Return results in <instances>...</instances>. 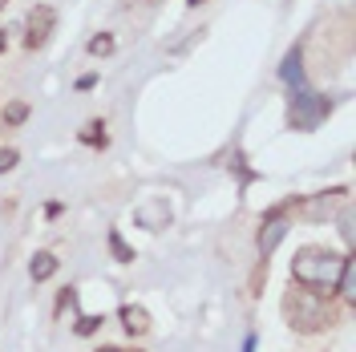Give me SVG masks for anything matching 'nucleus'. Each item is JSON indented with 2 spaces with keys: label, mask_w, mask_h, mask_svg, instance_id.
<instances>
[{
  "label": "nucleus",
  "mask_w": 356,
  "mask_h": 352,
  "mask_svg": "<svg viewBox=\"0 0 356 352\" xmlns=\"http://www.w3.org/2000/svg\"><path fill=\"white\" fill-rule=\"evenodd\" d=\"M53 24H57V13L49 8V4H37V8H29V21H24V45L29 49H41L49 41V33H53Z\"/></svg>",
  "instance_id": "nucleus-5"
},
{
  "label": "nucleus",
  "mask_w": 356,
  "mask_h": 352,
  "mask_svg": "<svg viewBox=\"0 0 356 352\" xmlns=\"http://www.w3.org/2000/svg\"><path fill=\"white\" fill-rule=\"evenodd\" d=\"M4 45H8V37H4V29H0V53H4Z\"/></svg>",
  "instance_id": "nucleus-23"
},
{
  "label": "nucleus",
  "mask_w": 356,
  "mask_h": 352,
  "mask_svg": "<svg viewBox=\"0 0 356 352\" xmlns=\"http://www.w3.org/2000/svg\"><path fill=\"white\" fill-rule=\"evenodd\" d=\"M264 280H267V259H259L255 271H251V296H259V291H264Z\"/></svg>",
  "instance_id": "nucleus-17"
},
{
  "label": "nucleus",
  "mask_w": 356,
  "mask_h": 352,
  "mask_svg": "<svg viewBox=\"0 0 356 352\" xmlns=\"http://www.w3.org/2000/svg\"><path fill=\"white\" fill-rule=\"evenodd\" d=\"M97 352H138V349H97Z\"/></svg>",
  "instance_id": "nucleus-22"
},
{
  "label": "nucleus",
  "mask_w": 356,
  "mask_h": 352,
  "mask_svg": "<svg viewBox=\"0 0 356 352\" xmlns=\"http://www.w3.org/2000/svg\"><path fill=\"white\" fill-rule=\"evenodd\" d=\"M284 316L296 332H324L336 324V308L332 296L324 291H308V287L291 284V291L284 296Z\"/></svg>",
  "instance_id": "nucleus-2"
},
{
  "label": "nucleus",
  "mask_w": 356,
  "mask_h": 352,
  "mask_svg": "<svg viewBox=\"0 0 356 352\" xmlns=\"http://www.w3.org/2000/svg\"><path fill=\"white\" fill-rule=\"evenodd\" d=\"M89 53H93V57H110L113 53V37L110 33H97V37L89 41Z\"/></svg>",
  "instance_id": "nucleus-14"
},
{
  "label": "nucleus",
  "mask_w": 356,
  "mask_h": 352,
  "mask_svg": "<svg viewBox=\"0 0 356 352\" xmlns=\"http://www.w3.org/2000/svg\"><path fill=\"white\" fill-rule=\"evenodd\" d=\"M328 113H332V102H328V97L312 93L308 86L291 89V106H288V126L291 130H312V126H320Z\"/></svg>",
  "instance_id": "nucleus-3"
},
{
  "label": "nucleus",
  "mask_w": 356,
  "mask_h": 352,
  "mask_svg": "<svg viewBox=\"0 0 356 352\" xmlns=\"http://www.w3.org/2000/svg\"><path fill=\"white\" fill-rule=\"evenodd\" d=\"M243 352H255V336H247V344H243Z\"/></svg>",
  "instance_id": "nucleus-21"
},
{
  "label": "nucleus",
  "mask_w": 356,
  "mask_h": 352,
  "mask_svg": "<svg viewBox=\"0 0 356 352\" xmlns=\"http://www.w3.org/2000/svg\"><path fill=\"white\" fill-rule=\"evenodd\" d=\"M102 324H106V316H81L77 320V336H93Z\"/></svg>",
  "instance_id": "nucleus-16"
},
{
  "label": "nucleus",
  "mask_w": 356,
  "mask_h": 352,
  "mask_svg": "<svg viewBox=\"0 0 356 352\" xmlns=\"http://www.w3.org/2000/svg\"><path fill=\"white\" fill-rule=\"evenodd\" d=\"M186 4H191V8H199V4H202V0H186Z\"/></svg>",
  "instance_id": "nucleus-24"
},
{
  "label": "nucleus",
  "mask_w": 356,
  "mask_h": 352,
  "mask_svg": "<svg viewBox=\"0 0 356 352\" xmlns=\"http://www.w3.org/2000/svg\"><path fill=\"white\" fill-rule=\"evenodd\" d=\"M280 77L288 81L291 89L304 86V65H300V49H291L288 57H284V65H280Z\"/></svg>",
  "instance_id": "nucleus-10"
},
{
  "label": "nucleus",
  "mask_w": 356,
  "mask_h": 352,
  "mask_svg": "<svg viewBox=\"0 0 356 352\" xmlns=\"http://www.w3.org/2000/svg\"><path fill=\"white\" fill-rule=\"evenodd\" d=\"M336 287H340V300H344V304H356V271H353V255L344 259V271H340Z\"/></svg>",
  "instance_id": "nucleus-11"
},
{
  "label": "nucleus",
  "mask_w": 356,
  "mask_h": 352,
  "mask_svg": "<svg viewBox=\"0 0 356 352\" xmlns=\"http://www.w3.org/2000/svg\"><path fill=\"white\" fill-rule=\"evenodd\" d=\"M344 195H348V191H344V186H336V191H328V195L312 198V202H296V207H300V211H304L308 219H324V215L332 211V202H340Z\"/></svg>",
  "instance_id": "nucleus-8"
},
{
  "label": "nucleus",
  "mask_w": 356,
  "mask_h": 352,
  "mask_svg": "<svg viewBox=\"0 0 356 352\" xmlns=\"http://www.w3.org/2000/svg\"><path fill=\"white\" fill-rule=\"evenodd\" d=\"M97 86V73H86V77H77V89H93Z\"/></svg>",
  "instance_id": "nucleus-20"
},
{
  "label": "nucleus",
  "mask_w": 356,
  "mask_h": 352,
  "mask_svg": "<svg viewBox=\"0 0 356 352\" xmlns=\"http://www.w3.org/2000/svg\"><path fill=\"white\" fill-rule=\"evenodd\" d=\"M86 146H106L110 142V134H106V122H86V130L77 134Z\"/></svg>",
  "instance_id": "nucleus-12"
},
{
  "label": "nucleus",
  "mask_w": 356,
  "mask_h": 352,
  "mask_svg": "<svg viewBox=\"0 0 356 352\" xmlns=\"http://www.w3.org/2000/svg\"><path fill=\"white\" fill-rule=\"evenodd\" d=\"M17 162H21V154H17L13 146H4V150H0V175H4V170H13Z\"/></svg>",
  "instance_id": "nucleus-18"
},
{
  "label": "nucleus",
  "mask_w": 356,
  "mask_h": 352,
  "mask_svg": "<svg viewBox=\"0 0 356 352\" xmlns=\"http://www.w3.org/2000/svg\"><path fill=\"white\" fill-rule=\"evenodd\" d=\"M340 235H344V243L353 247V215H348V207H344V215H340Z\"/></svg>",
  "instance_id": "nucleus-19"
},
{
  "label": "nucleus",
  "mask_w": 356,
  "mask_h": 352,
  "mask_svg": "<svg viewBox=\"0 0 356 352\" xmlns=\"http://www.w3.org/2000/svg\"><path fill=\"white\" fill-rule=\"evenodd\" d=\"M288 207L291 202H284V207H275V211H267L264 223H259V235H255V247H259V259H267L280 243H284V235H288Z\"/></svg>",
  "instance_id": "nucleus-4"
},
{
  "label": "nucleus",
  "mask_w": 356,
  "mask_h": 352,
  "mask_svg": "<svg viewBox=\"0 0 356 352\" xmlns=\"http://www.w3.org/2000/svg\"><path fill=\"white\" fill-rule=\"evenodd\" d=\"M134 219L142 223L146 231H162V227L170 223V207H166V198H154V202L138 207V211H134Z\"/></svg>",
  "instance_id": "nucleus-6"
},
{
  "label": "nucleus",
  "mask_w": 356,
  "mask_h": 352,
  "mask_svg": "<svg viewBox=\"0 0 356 352\" xmlns=\"http://www.w3.org/2000/svg\"><path fill=\"white\" fill-rule=\"evenodd\" d=\"M29 275H33L37 284L53 280V275H57V255H53V251H37V255H33V264H29Z\"/></svg>",
  "instance_id": "nucleus-9"
},
{
  "label": "nucleus",
  "mask_w": 356,
  "mask_h": 352,
  "mask_svg": "<svg viewBox=\"0 0 356 352\" xmlns=\"http://www.w3.org/2000/svg\"><path fill=\"white\" fill-rule=\"evenodd\" d=\"M118 320H122V328L130 332V336H146V332H150V312L138 308V304H122Z\"/></svg>",
  "instance_id": "nucleus-7"
},
{
  "label": "nucleus",
  "mask_w": 356,
  "mask_h": 352,
  "mask_svg": "<svg viewBox=\"0 0 356 352\" xmlns=\"http://www.w3.org/2000/svg\"><path fill=\"white\" fill-rule=\"evenodd\" d=\"M344 259H348V255H336L328 247H300L296 259H291V284L332 296L336 280H340V271H344Z\"/></svg>",
  "instance_id": "nucleus-1"
},
{
  "label": "nucleus",
  "mask_w": 356,
  "mask_h": 352,
  "mask_svg": "<svg viewBox=\"0 0 356 352\" xmlns=\"http://www.w3.org/2000/svg\"><path fill=\"white\" fill-rule=\"evenodd\" d=\"M4 4H8V0H0V8H4Z\"/></svg>",
  "instance_id": "nucleus-25"
},
{
  "label": "nucleus",
  "mask_w": 356,
  "mask_h": 352,
  "mask_svg": "<svg viewBox=\"0 0 356 352\" xmlns=\"http://www.w3.org/2000/svg\"><path fill=\"white\" fill-rule=\"evenodd\" d=\"M24 118H29V106H24V102H8V106H4V122H8V126H21Z\"/></svg>",
  "instance_id": "nucleus-15"
},
{
  "label": "nucleus",
  "mask_w": 356,
  "mask_h": 352,
  "mask_svg": "<svg viewBox=\"0 0 356 352\" xmlns=\"http://www.w3.org/2000/svg\"><path fill=\"white\" fill-rule=\"evenodd\" d=\"M110 251H113V259H118V264H134V251L126 247V239H122V231H118V227L110 231Z\"/></svg>",
  "instance_id": "nucleus-13"
}]
</instances>
